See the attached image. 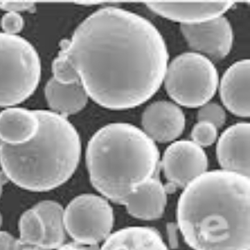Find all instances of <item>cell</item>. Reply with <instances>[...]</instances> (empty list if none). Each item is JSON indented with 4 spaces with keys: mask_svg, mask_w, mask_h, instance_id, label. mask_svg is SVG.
I'll return each instance as SVG.
<instances>
[{
    "mask_svg": "<svg viewBox=\"0 0 250 250\" xmlns=\"http://www.w3.org/2000/svg\"><path fill=\"white\" fill-rule=\"evenodd\" d=\"M65 43L88 96L104 108L141 105L165 80L168 53L164 38L150 21L128 10H97Z\"/></svg>",
    "mask_w": 250,
    "mask_h": 250,
    "instance_id": "1",
    "label": "cell"
},
{
    "mask_svg": "<svg viewBox=\"0 0 250 250\" xmlns=\"http://www.w3.org/2000/svg\"><path fill=\"white\" fill-rule=\"evenodd\" d=\"M250 177L208 171L183 191L178 226L194 250H250Z\"/></svg>",
    "mask_w": 250,
    "mask_h": 250,
    "instance_id": "2",
    "label": "cell"
},
{
    "mask_svg": "<svg viewBox=\"0 0 250 250\" xmlns=\"http://www.w3.org/2000/svg\"><path fill=\"white\" fill-rule=\"evenodd\" d=\"M40 120L36 136L25 145L0 148V165L7 179L33 192L60 187L71 178L81 155L80 134L67 118L35 110Z\"/></svg>",
    "mask_w": 250,
    "mask_h": 250,
    "instance_id": "3",
    "label": "cell"
},
{
    "mask_svg": "<svg viewBox=\"0 0 250 250\" xmlns=\"http://www.w3.org/2000/svg\"><path fill=\"white\" fill-rule=\"evenodd\" d=\"M86 164L94 188L121 205L137 188L156 177L159 152L154 140L140 128L113 123L89 140Z\"/></svg>",
    "mask_w": 250,
    "mask_h": 250,
    "instance_id": "4",
    "label": "cell"
},
{
    "mask_svg": "<svg viewBox=\"0 0 250 250\" xmlns=\"http://www.w3.org/2000/svg\"><path fill=\"white\" fill-rule=\"evenodd\" d=\"M40 76L41 62L34 46L19 35L0 33V107L29 99Z\"/></svg>",
    "mask_w": 250,
    "mask_h": 250,
    "instance_id": "5",
    "label": "cell"
},
{
    "mask_svg": "<svg viewBox=\"0 0 250 250\" xmlns=\"http://www.w3.org/2000/svg\"><path fill=\"white\" fill-rule=\"evenodd\" d=\"M164 81L174 102L187 108H198L214 96L219 74L208 58L189 52L177 56L168 64Z\"/></svg>",
    "mask_w": 250,
    "mask_h": 250,
    "instance_id": "6",
    "label": "cell"
},
{
    "mask_svg": "<svg viewBox=\"0 0 250 250\" xmlns=\"http://www.w3.org/2000/svg\"><path fill=\"white\" fill-rule=\"evenodd\" d=\"M65 229L75 242L98 245L114 226V211L106 199L91 193L74 198L63 212Z\"/></svg>",
    "mask_w": 250,
    "mask_h": 250,
    "instance_id": "7",
    "label": "cell"
},
{
    "mask_svg": "<svg viewBox=\"0 0 250 250\" xmlns=\"http://www.w3.org/2000/svg\"><path fill=\"white\" fill-rule=\"evenodd\" d=\"M161 164L169 184L174 187L185 188L206 172L207 154L193 141L180 140L168 146Z\"/></svg>",
    "mask_w": 250,
    "mask_h": 250,
    "instance_id": "8",
    "label": "cell"
},
{
    "mask_svg": "<svg viewBox=\"0 0 250 250\" xmlns=\"http://www.w3.org/2000/svg\"><path fill=\"white\" fill-rule=\"evenodd\" d=\"M180 29L192 49L206 54L211 60L225 59L233 47V29L224 16L204 23L183 24Z\"/></svg>",
    "mask_w": 250,
    "mask_h": 250,
    "instance_id": "9",
    "label": "cell"
},
{
    "mask_svg": "<svg viewBox=\"0 0 250 250\" xmlns=\"http://www.w3.org/2000/svg\"><path fill=\"white\" fill-rule=\"evenodd\" d=\"M234 5L233 2H175L153 1L146 6L159 16L179 22L181 25L196 24L223 16Z\"/></svg>",
    "mask_w": 250,
    "mask_h": 250,
    "instance_id": "10",
    "label": "cell"
},
{
    "mask_svg": "<svg viewBox=\"0 0 250 250\" xmlns=\"http://www.w3.org/2000/svg\"><path fill=\"white\" fill-rule=\"evenodd\" d=\"M250 125L238 123L222 134L217 144V159L223 170L250 177Z\"/></svg>",
    "mask_w": 250,
    "mask_h": 250,
    "instance_id": "11",
    "label": "cell"
},
{
    "mask_svg": "<svg viewBox=\"0 0 250 250\" xmlns=\"http://www.w3.org/2000/svg\"><path fill=\"white\" fill-rule=\"evenodd\" d=\"M144 132L158 143L172 142L185 130V116L179 106L157 101L145 108L142 115Z\"/></svg>",
    "mask_w": 250,
    "mask_h": 250,
    "instance_id": "12",
    "label": "cell"
},
{
    "mask_svg": "<svg viewBox=\"0 0 250 250\" xmlns=\"http://www.w3.org/2000/svg\"><path fill=\"white\" fill-rule=\"evenodd\" d=\"M250 60L234 62L222 77L219 87L222 102L236 116L250 117Z\"/></svg>",
    "mask_w": 250,
    "mask_h": 250,
    "instance_id": "13",
    "label": "cell"
},
{
    "mask_svg": "<svg viewBox=\"0 0 250 250\" xmlns=\"http://www.w3.org/2000/svg\"><path fill=\"white\" fill-rule=\"evenodd\" d=\"M121 205L136 219L154 220L159 219L167 205V190L156 177L148 179L132 192Z\"/></svg>",
    "mask_w": 250,
    "mask_h": 250,
    "instance_id": "14",
    "label": "cell"
},
{
    "mask_svg": "<svg viewBox=\"0 0 250 250\" xmlns=\"http://www.w3.org/2000/svg\"><path fill=\"white\" fill-rule=\"evenodd\" d=\"M40 120L35 113L23 108H9L0 113V140L3 145H25L36 136Z\"/></svg>",
    "mask_w": 250,
    "mask_h": 250,
    "instance_id": "15",
    "label": "cell"
},
{
    "mask_svg": "<svg viewBox=\"0 0 250 250\" xmlns=\"http://www.w3.org/2000/svg\"><path fill=\"white\" fill-rule=\"evenodd\" d=\"M100 250H168L153 228L128 227L108 236Z\"/></svg>",
    "mask_w": 250,
    "mask_h": 250,
    "instance_id": "16",
    "label": "cell"
},
{
    "mask_svg": "<svg viewBox=\"0 0 250 250\" xmlns=\"http://www.w3.org/2000/svg\"><path fill=\"white\" fill-rule=\"evenodd\" d=\"M44 92L52 112L65 118L80 112L88 102V94L80 82L62 84L51 79Z\"/></svg>",
    "mask_w": 250,
    "mask_h": 250,
    "instance_id": "17",
    "label": "cell"
},
{
    "mask_svg": "<svg viewBox=\"0 0 250 250\" xmlns=\"http://www.w3.org/2000/svg\"><path fill=\"white\" fill-rule=\"evenodd\" d=\"M45 227V239L42 249L45 250H58L63 245L65 239V226L63 221L64 209L59 203L44 200L34 205Z\"/></svg>",
    "mask_w": 250,
    "mask_h": 250,
    "instance_id": "18",
    "label": "cell"
},
{
    "mask_svg": "<svg viewBox=\"0 0 250 250\" xmlns=\"http://www.w3.org/2000/svg\"><path fill=\"white\" fill-rule=\"evenodd\" d=\"M20 239L27 245L42 248L45 239V227L43 219L32 208L20 217Z\"/></svg>",
    "mask_w": 250,
    "mask_h": 250,
    "instance_id": "19",
    "label": "cell"
},
{
    "mask_svg": "<svg viewBox=\"0 0 250 250\" xmlns=\"http://www.w3.org/2000/svg\"><path fill=\"white\" fill-rule=\"evenodd\" d=\"M55 81L62 84H71L80 83V76L74 68L66 46L65 40L61 42V48L52 65Z\"/></svg>",
    "mask_w": 250,
    "mask_h": 250,
    "instance_id": "20",
    "label": "cell"
},
{
    "mask_svg": "<svg viewBox=\"0 0 250 250\" xmlns=\"http://www.w3.org/2000/svg\"><path fill=\"white\" fill-rule=\"evenodd\" d=\"M193 142L202 147H208L215 142L218 137V128L210 123L198 122L193 126L191 133Z\"/></svg>",
    "mask_w": 250,
    "mask_h": 250,
    "instance_id": "21",
    "label": "cell"
},
{
    "mask_svg": "<svg viewBox=\"0 0 250 250\" xmlns=\"http://www.w3.org/2000/svg\"><path fill=\"white\" fill-rule=\"evenodd\" d=\"M197 119L199 122L210 123L219 128L225 125L226 114L225 109L216 103H207L199 108Z\"/></svg>",
    "mask_w": 250,
    "mask_h": 250,
    "instance_id": "22",
    "label": "cell"
},
{
    "mask_svg": "<svg viewBox=\"0 0 250 250\" xmlns=\"http://www.w3.org/2000/svg\"><path fill=\"white\" fill-rule=\"evenodd\" d=\"M23 25L24 21L23 17L18 13L7 12L1 20V27L3 33L9 35H17L22 31Z\"/></svg>",
    "mask_w": 250,
    "mask_h": 250,
    "instance_id": "23",
    "label": "cell"
},
{
    "mask_svg": "<svg viewBox=\"0 0 250 250\" xmlns=\"http://www.w3.org/2000/svg\"><path fill=\"white\" fill-rule=\"evenodd\" d=\"M0 250H45L42 248L27 245L10 233L0 231Z\"/></svg>",
    "mask_w": 250,
    "mask_h": 250,
    "instance_id": "24",
    "label": "cell"
},
{
    "mask_svg": "<svg viewBox=\"0 0 250 250\" xmlns=\"http://www.w3.org/2000/svg\"><path fill=\"white\" fill-rule=\"evenodd\" d=\"M34 9L35 5L31 2H0V9L5 11L6 13L13 12L20 14V12H33Z\"/></svg>",
    "mask_w": 250,
    "mask_h": 250,
    "instance_id": "25",
    "label": "cell"
},
{
    "mask_svg": "<svg viewBox=\"0 0 250 250\" xmlns=\"http://www.w3.org/2000/svg\"><path fill=\"white\" fill-rule=\"evenodd\" d=\"M58 250H100V247L98 245H81L77 242H74L62 245Z\"/></svg>",
    "mask_w": 250,
    "mask_h": 250,
    "instance_id": "26",
    "label": "cell"
},
{
    "mask_svg": "<svg viewBox=\"0 0 250 250\" xmlns=\"http://www.w3.org/2000/svg\"><path fill=\"white\" fill-rule=\"evenodd\" d=\"M168 233H169V236H170L169 239H170L172 248H175L177 246V235L176 229L174 228V225L170 224V225H168Z\"/></svg>",
    "mask_w": 250,
    "mask_h": 250,
    "instance_id": "27",
    "label": "cell"
},
{
    "mask_svg": "<svg viewBox=\"0 0 250 250\" xmlns=\"http://www.w3.org/2000/svg\"><path fill=\"white\" fill-rule=\"evenodd\" d=\"M6 179H7V178H6L5 175L3 174V173H0V197H1V194H2L3 185L5 184Z\"/></svg>",
    "mask_w": 250,
    "mask_h": 250,
    "instance_id": "28",
    "label": "cell"
},
{
    "mask_svg": "<svg viewBox=\"0 0 250 250\" xmlns=\"http://www.w3.org/2000/svg\"><path fill=\"white\" fill-rule=\"evenodd\" d=\"M2 222H3V219H2V215L0 213V228H1V225H2Z\"/></svg>",
    "mask_w": 250,
    "mask_h": 250,
    "instance_id": "29",
    "label": "cell"
},
{
    "mask_svg": "<svg viewBox=\"0 0 250 250\" xmlns=\"http://www.w3.org/2000/svg\"><path fill=\"white\" fill-rule=\"evenodd\" d=\"M3 143L2 142V141H1V140H0V148H1V147H2V146H3Z\"/></svg>",
    "mask_w": 250,
    "mask_h": 250,
    "instance_id": "30",
    "label": "cell"
}]
</instances>
